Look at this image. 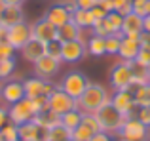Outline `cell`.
Returning <instances> with one entry per match:
<instances>
[{
	"label": "cell",
	"instance_id": "6da1fadb",
	"mask_svg": "<svg viewBox=\"0 0 150 141\" xmlns=\"http://www.w3.org/2000/svg\"><path fill=\"white\" fill-rule=\"evenodd\" d=\"M44 109H48V97H36V99H25L17 101V103L10 105L8 109V116H10V122L15 126H21L25 122L34 120V116L38 113H42Z\"/></svg>",
	"mask_w": 150,
	"mask_h": 141
},
{
	"label": "cell",
	"instance_id": "7a4b0ae2",
	"mask_svg": "<svg viewBox=\"0 0 150 141\" xmlns=\"http://www.w3.org/2000/svg\"><path fill=\"white\" fill-rule=\"evenodd\" d=\"M112 95L108 93V90L101 84H95V82H89V86L86 88V92L80 95V99L76 101V107L80 109L84 115H95L97 111L103 107V105L110 103Z\"/></svg>",
	"mask_w": 150,
	"mask_h": 141
},
{
	"label": "cell",
	"instance_id": "3957f363",
	"mask_svg": "<svg viewBox=\"0 0 150 141\" xmlns=\"http://www.w3.org/2000/svg\"><path fill=\"white\" fill-rule=\"evenodd\" d=\"M95 118L101 126V132H106V134H120L122 126H124L125 118L122 116V113L114 107L112 103H106L103 105L99 111L95 113Z\"/></svg>",
	"mask_w": 150,
	"mask_h": 141
},
{
	"label": "cell",
	"instance_id": "277c9868",
	"mask_svg": "<svg viewBox=\"0 0 150 141\" xmlns=\"http://www.w3.org/2000/svg\"><path fill=\"white\" fill-rule=\"evenodd\" d=\"M89 86V80L86 74L78 73V70H72V73H67L65 76H63L61 84L57 86V88H61L65 93H69L72 99H80V95L86 92V88Z\"/></svg>",
	"mask_w": 150,
	"mask_h": 141
},
{
	"label": "cell",
	"instance_id": "5b68a950",
	"mask_svg": "<svg viewBox=\"0 0 150 141\" xmlns=\"http://www.w3.org/2000/svg\"><path fill=\"white\" fill-rule=\"evenodd\" d=\"M110 86L114 92H122V90H131L133 86V73L129 67V61H118L110 70Z\"/></svg>",
	"mask_w": 150,
	"mask_h": 141
},
{
	"label": "cell",
	"instance_id": "8992f818",
	"mask_svg": "<svg viewBox=\"0 0 150 141\" xmlns=\"http://www.w3.org/2000/svg\"><path fill=\"white\" fill-rule=\"evenodd\" d=\"M48 109L61 116V115L72 111V109H78V107H76V99H72V97H70L69 93H65L61 88H55L48 97Z\"/></svg>",
	"mask_w": 150,
	"mask_h": 141
},
{
	"label": "cell",
	"instance_id": "52a82bcc",
	"mask_svg": "<svg viewBox=\"0 0 150 141\" xmlns=\"http://www.w3.org/2000/svg\"><path fill=\"white\" fill-rule=\"evenodd\" d=\"M33 38V27L29 23L21 21L17 25H11L8 27V33H6V42L10 46H13L15 50H21L27 42Z\"/></svg>",
	"mask_w": 150,
	"mask_h": 141
},
{
	"label": "cell",
	"instance_id": "ba28073f",
	"mask_svg": "<svg viewBox=\"0 0 150 141\" xmlns=\"http://www.w3.org/2000/svg\"><path fill=\"white\" fill-rule=\"evenodd\" d=\"M25 86V97L29 99H36V97H50V93L55 90V86L50 80L40 76H30L23 82Z\"/></svg>",
	"mask_w": 150,
	"mask_h": 141
},
{
	"label": "cell",
	"instance_id": "9c48e42d",
	"mask_svg": "<svg viewBox=\"0 0 150 141\" xmlns=\"http://www.w3.org/2000/svg\"><path fill=\"white\" fill-rule=\"evenodd\" d=\"M146 134L148 128L141 122L137 116H131V118H125L124 126L120 130V137L125 141H146Z\"/></svg>",
	"mask_w": 150,
	"mask_h": 141
},
{
	"label": "cell",
	"instance_id": "30bf717a",
	"mask_svg": "<svg viewBox=\"0 0 150 141\" xmlns=\"http://www.w3.org/2000/svg\"><path fill=\"white\" fill-rule=\"evenodd\" d=\"M110 103H112L114 107L122 113L124 118H131V116H135L137 115V109H139V107H137V103H135V97H133V93L129 92V90L114 92Z\"/></svg>",
	"mask_w": 150,
	"mask_h": 141
},
{
	"label": "cell",
	"instance_id": "8fae6325",
	"mask_svg": "<svg viewBox=\"0 0 150 141\" xmlns=\"http://www.w3.org/2000/svg\"><path fill=\"white\" fill-rule=\"evenodd\" d=\"M86 53H88V46L82 40H70L61 46V61L65 63H78L86 57Z\"/></svg>",
	"mask_w": 150,
	"mask_h": 141
},
{
	"label": "cell",
	"instance_id": "7c38bea8",
	"mask_svg": "<svg viewBox=\"0 0 150 141\" xmlns=\"http://www.w3.org/2000/svg\"><path fill=\"white\" fill-rule=\"evenodd\" d=\"M33 27V38H36V40L44 42V44H48L51 40H57V27L51 25L46 17H40Z\"/></svg>",
	"mask_w": 150,
	"mask_h": 141
},
{
	"label": "cell",
	"instance_id": "4fadbf2b",
	"mask_svg": "<svg viewBox=\"0 0 150 141\" xmlns=\"http://www.w3.org/2000/svg\"><path fill=\"white\" fill-rule=\"evenodd\" d=\"M46 19L51 23V25H55L59 29V27H63L65 23H69L70 19H72V11H70L69 6H65V4H53V6H50L48 10H46Z\"/></svg>",
	"mask_w": 150,
	"mask_h": 141
},
{
	"label": "cell",
	"instance_id": "5bb4252c",
	"mask_svg": "<svg viewBox=\"0 0 150 141\" xmlns=\"http://www.w3.org/2000/svg\"><path fill=\"white\" fill-rule=\"evenodd\" d=\"M139 50H141L139 34H133V36H122L118 56H120L122 61H133V59H137V56H139Z\"/></svg>",
	"mask_w": 150,
	"mask_h": 141
},
{
	"label": "cell",
	"instance_id": "9a60e30c",
	"mask_svg": "<svg viewBox=\"0 0 150 141\" xmlns=\"http://www.w3.org/2000/svg\"><path fill=\"white\" fill-rule=\"evenodd\" d=\"M33 65H34V73H36V76L46 78V80L51 78L53 74H57L59 69H61V61L53 59V57H50V56L40 57V59H38L36 63H33Z\"/></svg>",
	"mask_w": 150,
	"mask_h": 141
},
{
	"label": "cell",
	"instance_id": "2e32d148",
	"mask_svg": "<svg viewBox=\"0 0 150 141\" xmlns=\"http://www.w3.org/2000/svg\"><path fill=\"white\" fill-rule=\"evenodd\" d=\"M21 99H25V86H23V82H17V80L4 82L2 101H6L8 105H13Z\"/></svg>",
	"mask_w": 150,
	"mask_h": 141
},
{
	"label": "cell",
	"instance_id": "e0dca14e",
	"mask_svg": "<svg viewBox=\"0 0 150 141\" xmlns=\"http://www.w3.org/2000/svg\"><path fill=\"white\" fill-rule=\"evenodd\" d=\"M25 21V15H23L21 6H8V4H0V23L4 27H11L17 25V23Z\"/></svg>",
	"mask_w": 150,
	"mask_h": 141
},
{
	"label": "cell",
	"instance_id": "ac0fdd59",
	"mask_svg": "<svg viewBox=\"0 0 150 141\" xmlns=\"http://www.w3.org/2000/svg\"><path fill=\"white\" fill-rule=\"evenodd\" d=\"M19 52H21L23 59L30 61V63H36L40 57L46 56V44H44V42H40V40H36V38H30V40L27 42Z\"/></svg>",
	"mask_w": 150,
	"mask_h": 141
},
{
	"label": "cell",
	"instance_id": "d6986e66",
	"mask_svg": "<svg viewBox=\"0 0 150 141\" xmlns=\"http://www.w3.org/2000/svg\"><path fill=\"white\" fill-rule=\"evenodd\" d=\"M19 128V139H25V141H46V130H42L34 120L30 122L21 124Z\"/></svg>",
	"mask_w": 150,
	"mask_h": 141
},
{
	"label": "cell",
	"instance_id": "ffe728a7",
	"mask_svg": "<svg viewBox=\"0 0 150 141\" xmlns=\"http://www.w3.org/2000/svg\"><path fill=\"white\" fill-rule=\"evenodd\" d=\"M143 33V17L137 14H127L124 15V23H122V34L124 36H133V34Z\"/></svg>",
	"mask_w": 150,
	"mask_h": 141
},
{
	"label": "cell",
	"instance_id": "44dd1931",
	"mask_svg": "<svg viewBox=\"0 0 150 141\" xmlns=\"http://www.w3.org/2000/svg\"><path fill=\"white\" fill-rule=\"evenodd\" d=\"M80 33H82V29L72 21V19H70L69 23H65L63 27L57 29V40L61 42V44L70 42V40H80Z\"/></svg>",
	"mask_w": 150,
	"mask_h": 141
},
{
	"label": "cell",
	"instance_id": "7402d4cb",
	"mask_svg": "<svg viewBox=\"0 0 150 141\" xmlns=\"http://www.w3.org/2000/svg\"><path fill=\"white\" fill-rule=\"evenodd\" d=\"M129 67H131V73H133V86H143V84H148L150 82V78H148V65L133 59V61H129Z\"/></svg>",
	"mask_w": 150,
	"mask_h": 141
},
{
	"label": "cell",
	"instance_id": "603a6c76",
	"mask_svg": "<svg viewBox=\"0 0 150 141\" xmlns=\"http://www.w3.org/2000/svg\"><path fill=\"white\" fill-rule=\"evenodd\" d=\"M34 122H36L42 130H50V128L61 124V116L55 115V113L50 111V109H44L42 113H38V115L34 116Z\"/></svg>",
	"mask_w": 150,
	"mask_h": 141
},
{
	"label": "cell",
	"instance_id": "cb8c5ba5",
	"mask_svg": "<svg viewBox=\"0 0 150 141\" xmlns=\"http://www.w3.org/2000/svg\"><path fill=\"white\" fill-rule=\"evenodd\" d=\"M82 116H84V113H82L80 109H72V111L61 115V124L70 132V134H72V132L82 124Z\"/></svg>",
	"mask_w": 150,
	"mask_h": 141
},
{
	"label": "cell",
	"instance_id": "d4e9b609",
	"mask_svg": "<svg viewBox=\"0 0 150 141\" xmlns=\"http://www.w3.org/2000/svg\"><path fill=\"white\" fill-rule=\"evenodd\" d=\"M72 21L76 23L80 29H91L93 23H95V17H93L91 10H78V8H74Z\"/></svg>",
	"mask_w": 150,
	"mask_h": 141
},
{
	"label": "cell",
	"instance_id": "484cf974",
	"mask_svg": "<svg viewBox=\"0 0 150 141\" xmlns=\"http://www.w3.org/2000/svg\"><path fill=\"white\" fill-rule=\"evenodd\" d=\"M86 46H88V53H89V56H93V57L106 56V46H105V38H103V36L91 34Z\"/></svg>",
	"mask_w": 150,
	"mask_h": 141
},
{
	"label": "cell",
	"instance_id": "4316f807",
	"mask_svg": "<svg viewBox=\"0 0 150 141\" xmlns=\"http://www.w3.org/2000/svg\"><path fill=\"white\" fill-rule=\"evenodd\" d=\"M70 132L67 130L63 124H57V126L50 128V130H46V141H69L70 139Z\"/></svg>",
	"mask_w": 150,
	"mask_h": 141
},
{
	"label": "cell",
	"instance_id": "83f0119b",
	"mask_svg": "<svg viewBox=\"0 0 150 141\" xmlns=\"http://www.w3.org/2000/svg\"><path fill=\"white\" fill-rule=\"evenodd\" d=\"M91 33H93V34H97V36H103V38L112 36V34H118L116 31H114V27L110 25V21H108L106 17H105V19H97V21L93 23Z\"/></svg>",
	"mask_w": 150,
	"mask_h": 141
},
{
	"label": "cell",
	"instance_id": "f1b7e54d",
	"mask_svg": "<svg viewBox=\"0 0 150 141\" xmlns=\"http://www.w3.org/2000/svg\"><path fill=\"white\" fill-rule=\"evenodd\" d=\"M122 36H124V34L118 33V34H112V36H106V38H105L106 56H118V52H120V42H122Z\"/></svg>",
	"mask_w": 150,
	"mask_h": 141
},
{
	"label": "cell",
	"instance_id": "f546056e",
	"mask_svg": "<svg viewBox=\"0 0 150 141\" xmlns=\"http://www.w3.org/2000/svg\"><path fill=\"white\" fill-rule=\"evenodd\" d=\"M17 139H19V128L15 124L8 122L0 130V141H17Z\"/></svg>",
	"mask_w": 150,
	"mask_h": 141
},
{
	"label": "cell",
	"instance_id": "4dcf8cb0",
	"mask_svg": "<svg viewBox=\"0 0 150 141\" xmlns=\"http://www.w3.org/2000/svg\"><path fill=\"white\" fill-rule=\"evenodd\" d=\"M91 137H93V132L89 130L86 124H80V126L72 132V135H70V139H72V141H89Z\"/></svg>",
	"mask_w": 150,
	"mask_h": 141
},
{
	"label": "cell",
	"instance_id": "1f68e13d",
	"mask_svg": "<svg viewBox=\"0 0 150 141\" xmlns=\"http://www.w3.org/2000/svg\"><path fill=\"white\" fill-rule=\"evenodd\" d=\"M15 70V59H2L0 61V80H8Z\"/></svg>",
	"mask_w": 150,
	"mask_h": 141
},
{
	"label": "cell",
	"instance_id": "d6a6232c",
	"mask_svg": "<svg viewBox=\"0 0 150 141\" xmlns=\"http://www.w3.org/2000/svg\"><path fill=\"white\" fill-rule=\"evenodd\" d=\"M133 2V14L146 17L150 15V0H131Z\"/></svg>",
	"mask_w": 150,
	"mask_h": 141
},
{
	"label": "cell",
	"instance_id": "836d02e7",
	"mask_svg": "<svg viewBox=\"0 0 150 141\" xmlns=\"http://www.w3.org/2000/svg\"><path fill=\"white\" fill-rule=\"evenodd\" d=\"M114 11H118L120 15H127L133 11V2L131 0H112Z\"/></svg>",
	"mask_w": 150,
	"mask_h": 141
},
{
	"label": "cell",
	"instance_id": "e575fe53",
	"mask_svg": "<svg viewBox=\"0 0 150 141\" xmlns=\"http://www.w3.org/2000/svg\"><path fill=\"white\" fill-rule=\"evenodd\" d=\"M61 42L59 40H51L46 44V56H50V57H53V59H59L61 61Z\"/></svg>",
	"mask_w": 150,
	"mask_h": 141
},
{
	"label": "cell",
	"instance_id": "d590c367",
	"mask_svg": "<svg viewBox=\"0 0 150 141\" xmlns=\"http://www.w3.org/2000/svg\"><path fill=\"white\" fill-rule=\"evenodd\" d=\"M82 124H86V126H88L93 134L101 132V126H99V122H97L95 115H89V113H88V115H84V116H82Z\"/></svg>",
	"mask_w": 150,
	"mask_h": 141
},
{
	"label": "cell",
	"instance_id": "8d00e7d4",
	"mask_svg": "<svg viewBox=\"0 0 150 141\" xmlns=\"http://www.w3.org/2000/svg\"><path fill=\"white\" fill-rule=\"evenodd\" d=\"M106 19L110 21V25L114 27V31H116V33H122V23H124V15H120L118 11H110V14L106 15Z\"/></svg>",
	"mask_w": 150,
	"mask_h": 141
},
{
	"label": "cell",
	"instance_id": "74e56055",
	"mask_svg": "<svg viewBox=\"0 0 150 141\" xmlns=\"http://www.w3.org/2000/svg\"><path fill=\"white\" fill-rule=\"evenodd\" d=\"M13 53H15V48H13V46H10L6 40L0 42V61H2V59H11V57H13Z\"/></svg>",
	"mask_w": 150,
	"mask_h": 141
},
{
	"label": "cell",
	"instance_id": "f35d334b",
	"mask_svg": "<svg viewBox=\"0 0 150 141\" xmlns=\"http://www.w3.org/2000/svg\"><path fill=\"white\" fill-rule=\"evenodd\" d=\"M137 61L148 65L150 63V44H141V50H139V56H137Z\"/></svg>",
	"mask_w": 150,
	"mask_h": 141
},
{
	"label": "cell",
	"instance_id": "ab89813d",
	"mask_svg": "<svg viewBox=\"0 0 150 141\" xmlns=\"http://www.w3.org/2000/svg\"><path fill=\"white\" fill-rule=\"evenodd\" d=\"M135 116H137V118H139L146 128L150 126V107H139V109H137V115H135Z\"/></svg>",
	"mask_w": 150,
	"mask_h": 141
},
{
	"label": "cell",
	"instance_id": "60d3db41",
	"mask_svg": "<svg viewBox=\"0 0 150 141\" xmlns=\"http://www.w3.org/2000/svg\"><path fill=\"white\" fill-rule=\"evenodd\" d=\"M99 4V0H74V6L78 10H93Z\"/></svg>",
	"mask_w": 150,
	"mask_h": 141
},
{
	"label": "cell",
	"instance_id": "b9f144b4",
	"mask_svg": "<svg viewBox=\"0 0 150 141\" xmlns=\"http://www.w3.org/2000/svg\"><path fill=\"white\" fill-rule=\"evenodd\" d=\"M91 14H93V17H95V21H97V19H105L106 15H108V11H106V10H103L99 4H97V6L91 10Z\"/></svg>",
	"mask_w": 150,
	"mask_h": 141
},
{
	"label": "cell",
	"instance_id": "7bdbcfd3",
	"mask_svg": "<svg viewBox=\"0 0 150 141\" xmlns=\"http://www.w3.org/2000/svg\"><path fill=\"white\" fill-rule=\"evenodd\" d=\"M89 141H112V135L106 134V132H97V134H93V137Z\"/></svg>",
	"mask_w": 150,
	"mask_h": 141
},
{
	"label": "cell",
	"instance_id": "ee69618b",
	"mask_svg": "<svg viewBox=\"0 0 150 141\" xmlns=\"http://www.w3.org/2000/svg\"><path fill=\"white\" fill-rule=\"evenodd\" d=\"M10 122V116H8V111L4 107H0V130H2L6 124Z\"/></svg>",
	"mask_w": 150,
	"mask_h": 141
},
{
	"label": "cell",
	"instance_id": "f6af8a7d",
	"mask_svg": "<svg viewBox=\"0 0 150 141\" xmlns=\"http://www.w3.org/2000/svg\"><path fill=\"white\" fill-rule=\"evenodd\" d=\"M25 0H0V4H8V6H23Z\"/></svg>",
	"mask_w": 150,
	"mask_h": 141
},
{
	"label": "cell",
	"instance_id": "bcb514c9",
	"mask_svg": "<svg viewBox=\"0 0 150 141\" xmlns=\"http://www.w3.org/2000/svg\"><path fill=\"white\" fill-rule=\"evenodd\" d=\"M139 42H141V44H150V34L143 31V33L139 34Z\"/></svg>",
	"mask_w": 150,
	"mask_h": 141
},
{
	"label": "cell",
	"instance_id": "7dc6e473",
	"mask_svg": "<svg viewBox=\"0 0 150 141\" xmlns=\"http://www.w3.org/2000/svg\"><path fill=\"white\" fill-rule=\"evenodd\" d=\"M143 31L150 34V15H146V17H143Z\"/></svg>",
	"mask_w": 150,
	"mask_h": 141
},
{
	"label": "cell",
	"instance_id": "c3c4849f",
	"mask_svg": "<svg viewBox=\"0 0 150 141\" xmlns=\"http://www.w3.org/2000/svg\"><path fill=\"white\" fill-rule=\"evenodd\" d=\"M6 33H8V29L2 25V23H0V42H4V40H6Z\"/></svg>",
	"mask_w": 150,
	"mask_h": 141
},
{
	"label": "cell",
	"instance_id": "681fc988",
	"mask_svg": "<svg viewBox=\"0 0 150 141\" xmlns=\"http://www.w3.org/2000/svg\"><path fill=\"white\" fill-rule=\"evenodd\" d=\"M148 78H150V63H148Z\"/></svg>",
	"mask_w": 150,
	"mask_h": 141
},
{
	"label": "cell",
	"instance_id": "f907efd6",
	"mask_svg": "<svg viewBox=\"0 0 150 141\" xmlns=\"http://www.w3.org/2000/svg\"><path fill=\"white\" fill-rule=\"evenodd\" d=\"M118 141H125V139H122V137H120V139H118Z\"/></svg>",
	"mask_w": 150,
	"mask_h": 141
},
{
	"label": "cell",
	"instance_id": "816d5d0a",
	"mask_svg": "<svg viewBox=\"0 0 150 141\" xmlns=\"http://www.w3.org/2000/svg\"><path fill=\"white\" fill-rule=\"evenodd\" d=\"M99 2H103V0H99Z\"/></svg>",
	"mask_w": 150,
	"mask_h": 141
},
{
	"label": "cell",
	"instance_id": "f5cc1de1",
	"mask_svg": "<svg viewBox=\"0 0 150 141\" xmlns=\"http://www.w3.org/2000/svg\"><path fill=\"white\" fill-rule=\"evenodd\" d=\"M69 141H72V139H69Z\"/></svg>",
	"mask_w": 150,
	"mask_h": 141
},
{
	"label": "cell",
	"instance_id": "db71d44e",
	"mask_svg": "<svg viewBox=\"0 0 150 141\" xmlns=\"http://www.w3.org/2000/svg\"><path fill=\"white\" fill-rule=\"evenodd\" d=\"M146 141H150V139H146Z\"/></svg>",
	"mask_w": 150,
	"mask_h": 141
}]
</instances>
